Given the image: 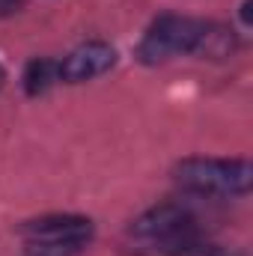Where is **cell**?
Listing matches in <instances>:
<instances>
[{
  "mask_svg": "<svg viewBox=\"0 0 253 256\" xmlns=\"http://www.w3.org/2000/svg\"><path fill=\"white\" fill-rule=\"evenodd\" d=\"M176 182L196 196H242L253 185V167L248 158H185Z\"/></svg>",
  "mask_w": 253,
  "mask_h": 256,
  "instance_id": "2",
  "label": "cell"
},
{
  "mask_svg": "<svg viewBox=\"0 0 253 256\" xmlns=\"http://www.w3.org/2000/svg\"><path fill=\"white\" fill-rule=\"evenodd\" d=\"M3 80H6V74H3V68H0V86H3Z\"/></svg>",
  "mask_w": 253,
  "mask_h": 256,
  "instance_id": "8",
  "label": "cell"
},
{
  "mask_svg": "<svg viewBox=\"0 0 253 256\" xmlns=\"http://www.w3.org/2000/svg\"><path fill=\"white\" fill-rule=\"evenodd\" d=\"M114 63H116V51L108 42H86V45L74 48L66 60H60L57 68H60V80L80 84V80L104 74L108 68H114Z\"/></svg>",
  "mask_w": 253,
  "mask_h": 256,
  "instance_id": "5",
  "label": "cell"
},
{
  "mask_svg": "<svg viewBox=\"0 0 253 256\" xmlns=\"http://www.w3.org/2000/svg\"><path fill=\"white\" fill-rule=\"evenodd\" d=\"M30 256H74L92 238V220L80 214H48L21 226Z\"/></svg>",
  "mask_w": 253,
  "mask_h": 256,
  "instance_id": "4",
  "label": "cell"
},
{
  "mask_svg": "<svg viewBox=\"0 0 253 256\" xmlns=\"http://www.w3.org/2000/svg\"><path fill=\"white\" fill-rule=\"evenodd\" d=\"M57 80H60V68H57L54 60H33V63L27 66V72H24V86H27L30 96L45 92Z\"/></svg>",
  "mask_w": 253,
  "mask_h": 256,
  "instance_id": "6",
  "label": "cell"
},
{
  "mask_svg": "<svg viewBox=\"0 0 253 256\" xmlns=\"http://www.w3.org/2000/svg\"><path fill=\"white\" fill-rule=\"evenodd\" d=\"M24 6V0H0V18H6V15H12V12H18Z\"/></svg>",
  "mask_w": 253,
  "mask_h": 256,
  "instance_id": "7",
  "label": "cell"
},
{
  "mask_svg": "<svg viewBox=\"0 0 253 256\" xmlns=\"http://www.w3.org/2000/svg\"><path fill=\"white\" fill-rule=\"evenodd\" d=\"M131 236L164 256H196L206 248L196 214L176 202H161L140 214L131 226Z\"/></svg>",
  "mask_w": 253,
  "mask_h": 256,
  "instance_id": "1",
  "label": "cell"
},
{
  "mask_svg": "<svg viewBox=\"0 0 253 256\" xmlns=\"http://www.w3.org/2000/svg\"><path fill=\"white\" fill-rule=\"evenodd\" d=\"M208 33H212V24L194 21L185 15H161L152 21L143 42L137 45V60L146 66H158L179 54L206 51Z\"/></svg>",
  "mask_w": 253,
  "mask_h": 256,
  "instance_id": "3",
  "label": "cell"
}]
</instances>
